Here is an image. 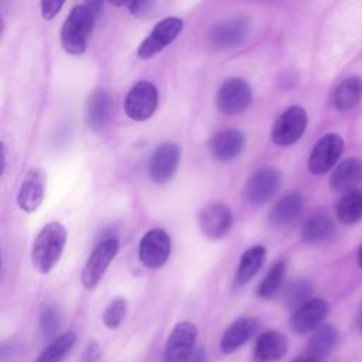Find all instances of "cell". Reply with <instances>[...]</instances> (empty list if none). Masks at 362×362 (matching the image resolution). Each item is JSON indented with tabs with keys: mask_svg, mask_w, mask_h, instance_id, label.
Returning a JSON list of instances; mask_svg holds the SVG:
<instances>
[{
	"mask_svg": "<svg viewBox=\"0 0 362 362\" xmlns=\"http://www.w3.org/2000/svg\"><path fill=\"white\" fill-rule=\"evenodd\" d=\"M126 310H127L126 298H123V297L113 298L103 311V317H102L103 324L112 329L117 328L126 315Z\"/></svg>",
	"mask_w": 362,
	"mask_h": 362,
	"instance_id": "obj_32",
	"label": "cell"
},
{
	"mask_svg": "<svg viewBox=\"0 0 362 362\" xmlns=\"http://www.w3.org/2000/svg\"><path fill=\"white\" fill-rule=\"evenodd\" d=\"M288 349L287 337L279 331L270 329L262 332L255 344L253 361L255 362H277Z\"/></svg>",
	"mask_w": 362,
	"mask_h": 362,
	"instance_id": "obj_19",
	"label": "cell"
},
{
	"mask_svg": "<svg viewBox=\"0 0 362 362\" xmlns=\"http://www.w3.org/2000/svg\"><path fill=\"white\" fill-rule=\"evenodd\" d=\"M358 264L362 267V246L359 247V252H358Z\"/></svg>",
	"mask_w": 362,
	"mask_h": 362,
	"instance_id": "obj_39",
	"label": "cell"
},
{
	"mask_svg": "<svg viewBox=\"0 0 362 362\" xmlns=\"http://www.w3.org/2000/svg\"><path fill=\"white\" fill-rule=\"evenodd\" d=\"M291 362H315V361H314V359H311V358H308V356H300V358L293 359Z\"/></svg>",
	"mask_w": 362,
	"mask_h": 362,
	"instance_id": "obj_38",
	"label": "cell"
},
{
	"mask_svg": "<svg viewBox=\"0 0 362 362\" xmlns=\"http://www.w3.org/2000/svg\"><path fill=\"white\" fill-rule=\"evenodd\" d=\"M119 250V240L116 238H107L99 242L88 257L82 270V284L86 290H93L102 280L105 272L110 266Z\"/></svg>",
	"mask_w": 362,
	"mask_h": 362,
	"instance_id": "obj_3",
	"label": "cell"
},
{
	"mask_svg": "<svg viewBox=\"0 0 362 362\" xmlns=\"http://www.w3.org/2000/svg\"><path fill=\"white\" fill-rule=\"evenodd\" d=\"M266 247L262 245H255L246 249L242 256L239 266L236 269L235 277H233V287L240 288L246 286L262 269L264 260H266Z\"/></svg>",
	"mask_w": 362,
	"mask_h": 362,
	"instance_id": "obj_21",
	"label": "cell"
},
{
	"mask_svg": "<svg viewBox=\"0 0 362 362\" xmlns=\"http://www.w3.org/2000/svg\"><path fill=\"white\" fill-rule=\"evenodd\" d=\"M338 337H339V332L334 325L331 324L320 325L315 331H313L308 339L305 356L314 359L315 362L325 359L337 345Z\"/></svg>",
	"mask_w": 362,
	"mask_h": 362,
	"instance_id": "obj_24",
	"label": "cell"
},
{
	"mask_svg": "<svg viewBox=\"0 0 362 362\" xmlns=\"http://www.w3.org/2000/svg\"><path fill=\"white\" fill-rule=\"evenodd\" d=\"M197 337L198 329L192 322H178L171 329L167 338L163 354V362H187L189 356L194 354Z\"/></svg>",
	"mask_w": 362,
	"mask_h": 362,
	"instance_id": "obj_7",
	"label": "cell"
},
{
	"mask_svg": "<svg viewBox=\"0 0 362 362\" xmlns=\"http://www.w3.org/2000/svg\"><path fill=\"white\" fill-rule=\"evenodd\" d=\"M337 219L344 225H352L362 219V189L344 194L335 208Z\"/></svg>",
	"mask_w": 362,
	"mask_h": 362,
	"instance_id": "obj_27",
	"label": "cell"
},
{
	"mask_svg": "<svg viewBox=\"0 0 362 362\" xmlns=\"http://www.w3.org/2000/svg\"><path fill=\"white\" fill-rule=\"evenodd\" d=\"M313 294V283L305 279L291 280L283 290V301L287 307H293L294 310L301 304L311 300Z\"/></svg>",
	"mask_w": 362,
	"mask_h": 362,
	"instance_id": "obj_30",
	"label": "cell"
},
{
	"mask_svg": "<svg viewBox=\"0 0 362 362\" xmlns=\"http://www.w3.org/2000/svg\"><path fill=\"white\" fill-rule=\"evenodd\" d=\"M64 6L62 0H44L40 3V10H41V16L44 20H52L61 10V7Z\"/></svg>",
	"mask_w": 362,
	"mask_h": 362,
	"instance_id": "obj_33",
	"label": "cell"
},
{
	"mask_svg": "<svg viewBox=\"0 0 362 362\" xmlns=\"http://www.w3.org/2000/svg\"><path fill=\"white\" fill-rule=\"evenodd\" d=\"M281 184V174L274 167H262L256 170L245 184V198L252 205H264L269 202Z\"/></svg>",
	"mask_w": 362,
	"mask_h": 362,
	"instance_id": "obj_4",
	"label": "cell"
},
{
	"mask_svg": "<svg viewBox=\"0 0 362 362\" xmlns=\"http://www.w3.org/2000/svg\"><path fill=\"white\" fill-rule=\"evenodd\" d=\"M6 158H7L6 146H4V143H1V173H4V168H6Z\"/></svg>",
	"mask_w": 362,
	"mask_h": 362,
	"instance_id": "obj_37",
	"label": "cell"
},
{
	"mask_svg": "<svg viewBox=\"0 0 362 362\" xmlns=\"http://www.w3.org/2000/svg\"><path fill=\"white\" fill-rule=\"evenodd\" d=\"M157 88L148 81H140L127 92L124 99V112L132 120L143 122L153 116L157 109Z\"/></svg>",
	"mask_w": 362,
	"mask_h": 362,
	"instance_id": "obj_5",
	"label": "cell"
},
{
	"mask_svg": "<svg viewBox=\"0 0 362 362\" xmlns=\"http://www.w3.org/2000/svg\"><path fill=\"white\" fill-rule=\"evenodd\" d=\"M329 305L322 298H311L297 307L290 318V327L297 335L315 331L327 317Z\"/></svg>",
	"mask_w": 362,
	"mask_h": 362,
	"instance_id": "obj_14",
	"label": "cell"
},
{
	"mask_svg": "<svg viewBox=\"0 0 362 362\" xmlns=\"http://www.w3.org/2000/svg\"><path fill=\"white\" fill-rule=\"evenodd\" d=\"M334 235H335V225L332 219L325 214H315L310 216L301 228L303 240L313 245L327 242Z\"/></svg>",
	"mask_w": 362,
	"mask_h": 362,
	"instance_id": "obj_25",
	"label": "cell"
},
{
	"mask_svg": "<svg viewBox=\"0 0 362 362\" xmlns=\"http://www.w3.org/2000/svg\"><path fill=\"white\" fill-rule=\"evenodd\" d=\"M45 194V174L41 168H30L18 188L17 204L25 212L38 209Z\"/></svg>",
	"mask_w": 362,
	"mask_h": 362,
	"instance_id": "obj_15",
	"label": "cell"
},
{
	"mask_svg": "<svg viewBox=\"0 0 362 362\" xmlns=\"http://www.w3.org/2000/svg\"><path fill=\"white\" fill-rule=\"evenodd\" d=\"M362 184V160L348 157L341 161L329 178V187L337 192H351Z\"/></svg>",
	"mask_w": 362,
	"mask_h": 362,
	"instance_id": "obj_20",
	"label": "cell"
},
{
	"mask_svg": "<svg viewBox=\"0 0 362 362\" xmlns=\"http://www.w3.org/2000/svg\"><path fill=\"white\" fill-rule=\"evenodd\" d=\"M307 112L301 106L287 107L274 122L272 140L274 144L287 147L298 141L307 127Z\"/></svg>",
	"mask_w": 362,
	"mask_h": 362,
	"instance_id": "obj_6",
	"label": "cell"
},
{
	"mask_svg": "<svg viewBox=\"0 0 362 362\" xmlns=\"http://www.w3.org/2000/svg\"><path fill=\"white\" fill-rule=\"evenodd\" d=\"M76 342L75 332H64L54 338L48 346H45L38 355L35 362H61L65 355L74 348Z\"/></svg>",
	"mask_w": 362,
	"mask_h": 362,
	"instance_id": "obj_28",
	"label": "cell"
},
{
	"mask_svg": "<svg viewBox=\"0 0 362 362\" xmlns=\"http://www.w3.org/2000/svg\"><path fill=\"white\" fill-rule=\"evenodd\" d=\"M198 223L205 236L209 239H221L232 228V211L222 202L209 204L198 214Z\"/></svg>",
	"mask_w": 362,
	"mask_h": 362,
	"instance_id": "obj_13",
	"label": "cell"
},
{
	"mask_svg": "<svg viewBox=\"0 0 362 362\" xmlns=\"http://www.w3.org/2000/svg\"><path fill=\"white\" fill-rule=\"evenodd\" d=\"M154 4L151 1H127V8L133 16L147 14Z\"/></svg>",
	"mask_w": 362,
	"mask_h": 362,
	"instance_id": "obj_34",
	"label": "cell"
},
{
	"mask_svg": "<svg viewBox=\"0 0 362 362\" xmlns=\"http://www.w3.org/2000/svg\"><path fill=\"white\" fill-rule=\"evenodd\" d=\"M344 150V140L337 133L324 134L313 147L308 157V170L315 175L328 173Z\"/></svg>",
	"mask_w": 362,
	"mask_h": 362,
	"instance_id": "obj_10",
	"label": "cell"
},
{
	"mask_svg": "<svg viewBox=\"0 0 362 362\" xmlns=\"http://www.w3.org/2000/svg\"><path fill=\"white\" fill-rule=\"evenodd\" d=\"M259 320L255 317H242L232 322L221 338V351L228 355L243 346L259 329Z\"/></svg>",
	"mask_w": 362,
	"mask_h": 362,
	"instance_id": "obj_18",
	"label": "cell"
},
{
	"mask_svg": "<svg viewBox=\"0 0 362 362\" xmlns=\"http://www.w3.org/2000/svg\"><path fill=\"white\" fill-rule=\"evenodd\" d=\"M245 144L246 137L243 132L238 129H225L211 137L209 151L218 161H230L240 156Z\"/></svg>",
	"mask_w": 362,
	"mask_h": 362,
	"instance_id": "obj_16",
	"label": "cell"
},
{
	"mask_svg": "<svg viewBox=\"0 0 362 362\" xmlns=\"http://www.w3.org/2000/svg\"><path fill=\"white\" fill-rule=\"evenodd\" d=\"M112 117V99L105 89H95L86 103V122L93 130H102Z\"/></svg>",
	"mask_w": 362,
	"mask_h": 362,
	"instance_id": "obj_23",
	"label": "cell"
},
{
	"mask_svg": "<svg viewBox=\"0 0 362 362\" xmlns=\"http://www.w3.org/2000/svg\"><path fill=\"white\" fill-rule=\"evenodd\" d=\"M216 107L225 115H235L252 103V88L242 78H229L218 89Z\"/></svg>",
	"mask_w": 362,
	"mask_h": 362,
	"instance_id": "obj_9",
	"label": "cell"
},
{
	"mask_svg": "<svg viewBox=\"0 0 362 362\" xmlns=\"http://www.w3.org/2000/svg\"><path fill=\"white\" fill-rule=\"evenodd\" d=\"M249 34L245 18H230L215 24L209 31V41L215 48H233L240 45Z\"/></svg>",
	"mask_w": 362,
	"mask_h": 362,
	"instance_id": "obj_17",
	"label": "cell"
},
{
	"mask_svg": "<svg viewBox=\"0 0 362 362\" xmlns=\"http://www.w3.org/2000/svg\"><path fill=\"white\" fill-rule=\"evenodd\" d=\"M180 147L175 143H163L156 147L148 163V175L156 184L168 182L180 164Z\"/></svg>",
	"mask_w": 362,
	"mask_h": 362,
	"instance_id": "obj_12",
	"label": "cell"
},
{
	"mask_svg": "<svg viewBox=\"0 0 362 362\" xmlns=\"http://www.w3.org/2000/svg\"><path fill=\"white\" fill-rule=\"evenodd\" d=\"M66 243V230L59 222H48L35 236L31 260L34 267L42 273H49L58 263Z\"/></svg>",
	"mask_w": 362,
	"mask_h": 362,
	"instance_id": "obj_2",
	"label": "cell"
},
{
	"mask_svg": "<svg viewBox=\"0 0 362 362\" xmlns=\"http://www.w3.org/2000/svg\"><path fill=\"white\" fill-rule=\"evenodd\" d=\"M182 27L184 23L178 17L163 18L153 27L150 34L141 41L137 49V57L140 59H147L156 55L157 52L163 51L178 37V34L182 31Z\"/></svg>",
	"mask_w": 362,
	"mask_h": 362,
	"instance_id": "obj_8",
	"label": "cell"
},
{
	"mask_svg": "<svg viewBox=\"0 0 362 362\" xmlns=\"http://www.w3.org/2000/svg\"><path fill=\"white\" fill-rule=\"evenodd\" d=\"M362 99V78L352 75L345 78L334 90V106L338 110H349Z\"/></svg>",
	"mask_w": 362,
	"mask_h": 362,
	"instance_id": "obj_26",
	"label": "cell"
},
{
	"mask_svg": "<svg viewBox=\"0 0 362 362\" xmlns=\"http://www.w3.org/2000/svg\"><path fill=\"white\" fill-rule=\"evenodd\" d=\"M171 253V239L160 228L150 229L144 233L139 245V259L150 269H158L168 260Z\"/></svg>",
	"mask_w": 362,
	"mask_h": 362,
	"instance_id": "obj_11",
	"label": "cell"
},
{
	"mask_svg": "<svg viewBox=\"0 0 362 362\" xmlns=\"http://www.w3.org/2000/svg\"><path fill=\"white\" fill-rule=\"evenodd\" d=\"M99 358H100V348H99L98 342H90L85 348V351L81 356V362H96Z\"/></svg>",
	"mask_w": 362,
	"mask_h": 362,
	"instance_id": "obj_35",
	"label": "cell"
},
{
	"mask_svg": "<svg viewBox=\"0 0 362 362\" xmlns=\"http://www.w3.org/2000/svg\"><path fill=\"white\" fill-rule=\"evenodd\" d=\"M303 197L298 192H288L281 197L269 212V223L273 228H284L291 223L303 211Z\"/></svg>",
	"mask_w": 362,
	"mask_h": 362,
	"instance_id": "obj_22",
	"label": "cell"
},
{
	"mask_svg": "<svg viewBox=\"0 0 362 362\" xmlns=\"http://www.w3.org/2000/svg\"><path fill=\"white\" fill-rule=\"evenodd\" d=\"M191 362H209L208 359V355H206V351L204 346H199L194 351L192 354V358H191Z\"/></svg>",
	"mask_w": 362,
	"mask_h": 362,
	"instance_id": "obj_36",
	"label": "cell"
},
{
	"mask_svg": "<svg viewBox=\"0 0 362 362\" xmlns=\"http://www.w3.org/2000/svg\"><path fill=\"white\" fill-rule=\"evenodd\" d=\"M61 321H62V315L57 305L47 304L42 307L40 322H41V329L47 338L54 337L58 332L61 327Z\"/></svg>",
	"mask_w": 362,
	"mask_h": 362,
	"instance_id": "obj_31",
	"label": "cell"
},
{
	"mask_svg": "<svg viewBox=\"0 0 362 362\" xmlns=\"http://www.w3.org/2000/svg\"><path fill=\"white\" fill-rule=\"evenodd\" d=\"M102 1H85L69 11L61 27V45L71 55L85 52L96 16L102 10Z\"/></svg>",
	"mask_w": 362,
	"mask_h": 362,
	"instance_id": "obj_1",
	"label": "cell"
},
{
	"mask_svg": "<svg viewBox=\"0 0 362 362\" xmlns=\"http://www.w3.org/2000/svg\"><path fill=\"white\" fill-rule=\"evenodd\" d=\"M286 267H287L286 260L280 259L274 262V264L269 269V272L266 273V276L263 277V280L257 287V296L260 298L269 300L280 291L284 281V276H286Z\"/></svg>",
	"mask_w": 362,
	"mask_h": 362,
	"instance_id": "obj_29",
	"label": "cell"
}]
</instances>
